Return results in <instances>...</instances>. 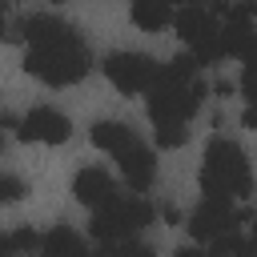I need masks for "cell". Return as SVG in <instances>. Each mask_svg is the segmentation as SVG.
Instances as JSON below:
<instances>
[{
	"instance_id": "cell-10",
	"label": "cell",
	"mask_w": 257,
	"mask_h": 257,
	"mask_svg": "<svg viewBox=\"0 0 257 257\" xmlns=\"http://www.w3.org/2000/svg\"><path fill=\"white\" fill-rule=\"evenodd\" d=\"M72 197L84 205V209H104V205H112L120 193H116V181H112V173L108 169H100V165H84L76 177H72Z\"/></svg>"
},
{
	"instance_id": "cell-12",
	"label": "cell",
	"mask_w": 257,
	"mask_h": 257,
	"mask_svg": "<svg viewBox=\"0 0 257 257\" xmlns=\"http://www.w3.org/2000/svg\"><path fill=\"white\" fill-rule=\"evenodd\" d=\"M88 141H92L100 153H112V157H116L124 145L137 141V133H133L124 120H92V124H88Z\"/></svg>"
},
{
	"instance_id": "cell-15",
	"label": "cell",
	"mask_w": 257,
	"mask_h": 257,
	"mask_svg": "<svg viewBox=\"0 0 257 257\" xmlns=\"http://www.w3.org/2000/svg\"><path fill=\"white\" fill-rule=\"evenodd\" d=\"M100 257H157V249L149 245V241H120V245H112V249H100Z\"/></svg>"
},
{
	"instance_id": "cell-18",
	"label": "cell",
	"mask_w": 257,
	"mask_h": 257,
	"mask_svg": "<svg viewBox=\"0 0 257 257\" xmlns=\"http://www.w3.org/2000/svg\"><path fill=\"white\" fill-rule=\"evenodd\" d=\"M24 193H28V185L20 177L0 173V205H16V201H24Z\"/></svg>"
},
{
	"instance_id": "cell-13",
	"label": "cell",
	"mask_w": 257,
	"mask_h": 257,
	"mask_svg": "<svg viewBox=\"0 0 257 257\" xmlns=\"http://www.w3.org/2000/svg\"><path fill=\"white\" fill-rule=\"evenodd\" d=\"M32 249H40V233L32 225L0 233V257H32Z\"/></svg>"
},
{
	"instance_id": "cell-5",
	"label": "cell",
	"mask_w": 257,
	"mask_h": 257,
	"mask_svg": "<svg viewBox=\"0 0 257 257\" xmlns=\"http://www.w3.org/2000/svg\"><path fill=\"white\" fill-rule=\"evenodd\" d=\"M173 24H177V36L193 48L197 64L225 60L221 56V4L217 8H181V12H173Z\"/></svg>"
},
{
	"instance_id": "cell-19",
	"label": "cell",
	"mask_w": 257,
	"mask_h": 257,
	"mask_svg": "<svg viewBox=\"0 0 257 257\" xmlns=\"http://www.w3.org/2000/svg\"><path fill=\"white\" fill-rule=\"evenodd\" d=\"M157 213H161V217H165L169 225H181V209H177V205H161Z\"/></svg>"
},
{
	"instance_id": "cell-6",
	"label": "cell",
	"mask_w": 257,
	"mask_h": 257,
	"mask_svg": "<svg viewBox=\"0 0 257 257\" xmlns=\"http://www.w3.org/2000/svg\"><path fill=\"white\" fill-rule=\"evenodd\" d=\"M100 72H104V80H108L116 92L137 96V92H149V88L157 84L161 64H157L149 52H137V48H116V52H108V56L100 60Z\"/></svg>"
},
{
	"instance_id": "cell-4",
	"label": "cell",
	"mask_w": 257,
	"mask_h": 257,
	"mask_svg": "<svg viewBox=\"0 0 257 257\" xmlns=\"http://www.w3.org/2000/svg\"><path fill=\"white\" fill-rule=\"evenodd\" d=\"M153 217H157L153 201H145V197H116L112 205H104V209L92 213L88 233H92V241L100 249H112L120 241H133L145 225H153Z\"/></svg>"
},
{
	"instance_id": "cell-8",
	"label": "cell",
	"mask_w": 257,
	"mask_h": 257,
	"mask_svg": "<svg viewBox=\"0 0 257 257\" xmlns=\"http://www.w3.org/2000/svg\"><path fill=\"white\" fill-rule=\"evenodd\" d=\"M16 137L28 145H64L72 137V120L52 104H36L16 120Z\"/></svg>"
},
{
	"instance_id": "cell-14",
	"label": "cell",
	"mask_w": 257,
	"mask_h": 257,
	"mask_svg": "<svg viewBox=\"0 0 257 257\" xmlns=\"http://www.w3.org/2000/svg\"><path fill=\"white\" fill-rule=\"evenodd\" d=\"M128 16H133V24H137L141 32H161V28L173 20V8L161 4V0H157V4H133Z\"/></svg>"
},
{
	"instance_id": "cell-21",
	"label": "cell",
	"mask_w": 257,
	"mask_h": 257,
	"mask_svg": "<svg viewBox=\"0 0 257 257\" xmlns=\"http://www.w3.org/2000/svg\"><path fill=\"white\" fill-rule=\"evenodd\" d=\"M173 257H209V253H205L201 245H181V249H177Z\"/></svg>"
},
{
	"instance_id": "cell-1",
	"label": "cell",
	"mask_w": 257,
	"mask_h": 257,
	"mask_svg": "<svg viewBox=\"0 0 257 257\" xmlns=\"http://www.w3.org/2000/svg\"><path fill=\"white\" fill-rule=\"evenodd\" d=\"M12 40H24V72L52 88L76 84L92 68V52H88L84 36L56 12L20 16L12 28Z\"/></svg>"
},
{
	"instance_id": "cell-20",
	"label": "cell",
	"mask_w": 257,
	"mask_h": 257,
	"mask_svg": "<svg viewBox=\"0 0 257 257\" xmlns=\"http://www.w3.org/2000/svg\"><path fill=\"white\" fill-rule=\"evenodd\" d=\"M213 92H217V96H229V92H233V80H229V76H217V80H213Z\"/></svg>"
},
{
	"instance_id": "cell-11",
	"label": "cell",
	"mask_w": 257,
	"mask_h": 257,
	"mask_svg": "<svg viewBox=\"0 0 257 257\" xmlns=\"http://www.w3.org/2000/svg\"><path fill=\"white\" fill-rule=\"evenodd\" d=\"M40 249H44V257H88V245H84V237L72 229V225H52L44 237H40Z\"/></svg>"
},
{
	"instance_id": "cell-17",
	"label": "cell",
	"mask_w": 257,
	"mask_h": 257,
	"mask_svg": "<svg viewBox=\"0 0 257 257\" xmlns=\"http://www.w3.org/2000/svg\"><path fill=\"white\" fill-rule=\"evenodd\" d=\"M189 141V124H157V145L161 149H181Z\"/></svg>"
},
{
	"instance_id": "cell-9",
	"label": "cell",
	"mask_w": 257,
	"mask_h": 257,
	"mask_svg": "<svg viewBox=\"0 0 257 257\" xmlns=\"http://www.w3.org/2000/svg\"><path fill=\"white\" fill-rule=\"evenodd\" d=\"M116 165H120V177L133 189V197H141V193H149L157 185V157H153V149L141 137L116 153Z\"/></svg>"
},
{
	"instance_id": "cell-7",
	"label": "cell",
	"mask_w": 257,
	"mask_h": 257,
	"mask_svg": "<svg viewBox=\"0 0 257 257\" xmlns=\"http://www.w3.org/2000/svg\"><path fill=\"white\" fill-rule=\"evenodd\" d=\"M241 221H249V213H241L233 201H217V197H205L193 213H189V233H193V241H221V237H229Z\"/></svg>"
},
{
	"instance_id": "cell-22",
	"label": "cell",
	"mask_w": 257,
	"mask_h": 257,
	"mask_svg": "<svg viewBox=\"0 0 257 257\" xmlns=\"http://www.w3.org/2000/svg\"><path fill=\"white\" fill-rule=\"evenodd\" d=\"M0 40H12V28H8V8L0 4Z\"/></svg>"
},
{
	"instance_id": "cell-16",
	"label": "cell",
	"mask_w": 257,
	"mask_h": 257,
	"mask_svg": "<svg viewBox=\"0 0 257 257\" xmlns=\"http://www.w3.org/2000/svg\"><path fill=\"white\" fill-rule=\"evenodd\" d=\"M205 253H209V257H245V253H249V241L237 237V233H229V237L213 241V249H205Z\"/></svg>"
},
{
	"instance_id": "cell-3",
	"label": "cell",
	"mask_w": 257,
	"mask_h": 257,
	"mask_svg": "<svg viewBox=\"0 0 257 257\" xmlns=\"http://www.w3.org/2000/svg\"><path fill=\"white\" fill-rule=\"evenodd\" d=\"M201 193L217 197V201H245L253 193V169L237 141H229V137L209 141L205 165H201Z\"/></svg>"
},
{
	"instance_id": "cell-2",
	"label": "cell",
	"mask_w": 257,
	"mask_h": 257,
	"mask_svg": "<svg viewBox=\"0 0 257 257\" xmlns=\"http://www.w3.org/2000/svg\"><path fill=\"white\" fill-rule=\"evenodd\" d=\"M197 68L201 64L193 56H177V60L161 64V76L149 88V120L153 124H189V116L209 96V84L197 76Z\"/></svg>"
},
{
	"instance_id": "cell-23",
	"label": "cell",
	"mask_w": 257,
	"mask_h": 257,
	"mask_svg": "<svg viewBox=\"0 0 257 257\" xmlns=\"http://www.w3.org/2000/svg\"><path fill=\"white\" fill-rule=\"evenodd\" d=\"M4 124H16L12 116H0V149H4Z\"/></svg>"
},
{
	"instance_id": "cell-24",
	"label": "cell",
	"mask_w": 257,
	"mask_h": 257,
	"mask_svg": "<svg viewBox=\"0 0 257 257\" xmlns=\"http://www.w3.org/2000/svg\"><path fill=\"white\" fill-rule=\"evenodd\" d=\"M245 257H257V241H249V253Z\"/></svg>"
}]
</instances>
